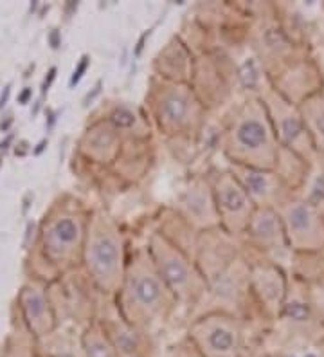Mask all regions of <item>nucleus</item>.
Here are the masks:
<instances>
[{"label": "nucleus", "mask_w": 324, "mask_h": 357, "mask_svg": "<svg viewBox=\"0 0 324 357\" xmlns=\"http://www.w3.org/2000/svg\"><path fill=\"white\" fill-rule=\"evenodd\" d=\"M177 303V298L159 275L148 248L137 249L126 264L119 291L123 319L148 332L151 325L164 321Z\"/></svg>", "instance_id": "f257e3e1"}, {"label": "nucleus", "mask_w": 324, "mask_h": 357, "mask_svg": "<svg viewBox=\"0 0 324 357\" xmlns=\"http://www.w3.org/2000/svg\"><path fill=\"white\" fill-rule=\"evenodd\" d=\"M224 152L233 165L276 170L281 144L261 98H249L234 112L224 134Z\"/></svg>", "instance_id": "f03ea898"}, {"label": "nucleus", "mask_w": 324, "mask_h": 357, "mask_svg": "<svg viewBox=\"0 0 324 357\" xmlns=\"http://www.w3.org/2000/svg\"><path fill=\"white\" fill-rule=\"evenodd\" d=\"M83 261L100 291L119 294L126 271L125 236L112 217L98 209L86 224Z\"/></svg>", "instance_id": "7ed1b4c3"}, {"label": "nucleus", "mask_w": 324, "mask_h": 357, "mask_svg": "<svg viewBox=\"0 0 324 357\" xmlns=\"http://www.w3.org/2000/svg\"><path fill=\"white\" fill-rule=\"evenodd\" d=\"M148 103L157 127L168 135L194 134L203 121V103L187 83L155 78Z\"/></svg>", "instance_id": "20e7f679"}, {"label": "nucleus", "mask_w": 324, "mask_h": 357, "mask_svg": "<svg viewBox=\"0 0 324 357\" xmlns=\"http://www.w3.org/2000/svg\"><path fill=\"white\" fill-rule=\"evenodd\" d=\"M150 257L159 275L166 282L178 303L194 305L208 289V282L200 267L162 233H153L150 238Z\"/></svg>", "instance_id": "39448f33"}, {"label": "nucleus", "mask_w": 324, "mask_h": 357, "mask_svg": "<svg viewBox=\"0 0 324 357\" xmlns=\"http://www.w3.org/2000/svg\"><path fill=\"white\" fill-rule=\"evenodd\" d=\"M294 255H321L324 251V213L304 195H292L276 208Z\"/></svg>", "instance_id": "423d86ee"}, {"label": "nucleus", "mask_w": 324, "mask_h": 357, "mask_svg": "<svg viewBox=\"0 0 324 357\" xmlns=\"http://www.w3.org/2000/svg\"><path fill=\"white\" fill-rule=\"evenodd\" d=\"M259 98L267 107L281 149L288 150V152L295 153L307 162L314 165L319 155L314 149V143H311L310 134L307 130L299 105H294L285 96H281L276 89H272V85L265 89L259 94Z\"/></svg>", "instance_id": "0eeeda50"}, {"label": "nucleus", "mask_w": 324, "mask_h": 357, "mask_svg": "<svg viewBox=\"0 0 324 357\" xmlns=\"http://www.w3.org/2000/svg\"><path fill=\"white\" fill-rule=\"evenodd\" d=\"M187 340L203 357H240L243 347L242 327L236 318L224 312L208 314L190 327Z\"/></svg>", "instance_id": "6e6552de"}, {"label": "nucleus", "mask_w": 324, "mask_h": 357, "mask_svg": "<svg viewBox=\"0 0 324 357\" xmlns=\"http://www.w3.org/2000/svg\"><path fill=\"white\" fill-rule=\"evenodd\" d=\"M216 213L224 233L231 236L245 235L247 226L256 211L254 202L231 172H222L211 183Z\"/></svg>", "instance_id": "1a4fd4ad"}, {"label": "nucleus", "mask_w": 324, "mask_h": 357, "mask_svg": "<svg viewBox=\"0 0 324 357\" xmlns=\"http://www.w3.org/2000/svg\"><path fill=\"white\" fill-rule=\"evenodd\" d=\"M86 224L88 220L78 213H63L49 224L43 233V242L52 260L74 264L83 258Z\"/></svg>", "instance_id": "9d476101"}, {"label": "nucleus", "mask_w": 324, "mask_h": 357, "mask_svg": "<svg viewBox=\"0 0 324 357\" xmlns=\"http://www.w3.org/2000/svg\"><path fill=\"white\" fill-rule=\"evenodd\" d=\"M231 174L242 184L247 195L251 197L256 208H274L283 204L286 199L295 195L288 184L276 170H261L251 166L231 165Z\"/></svg>", "instance_id": "9b49d317"}, {"label": "nucleus", "mask_w": 324, "mask_h": 357, "mask_svg": "<svg viewBox=\"0 0 324 357\" xmlns=\"http://www.w3.org/2000/svg\"><path fill=\"white\" fill-rule=\"evenodd\" d=\"M247 238L254 248L270 258V261L281 266V258L294 257L286 242L285 229L274 208H256L251 222L245 231Z\"/></svg>", "instance_id": "f8f14e48"}, {"label": "nucleus", "mask_w": 324, "mask_h": 357, "mask_svg": "<svg viewBox=\"0 0 324 357\" xmlns=\"http://www.w3.org/2000/svg\"><path fill=\"white\" fill-rule=\"evenodd\" d=\"M249 289L270 316L279 318L288 292V278L283 267L263 260L249 267Z\"/></svg>", "instance_id": "ddd939ff"}, {"label": "nucleus", "mask_w": 324, "mask_h": 357, "mask_svg": "<svg viewBox=\"0 0 324 357\" xmlns=\"http://www.w3.org/2000/svg\"><path fill=\"white\" fill-rule=\"evenodd\" d=\"M178 208H180L182 218H186L191 226L203 231L220 227L211 183L203 181V178L191 181L190 186L184 190L178 199Z\"/></svg>", "instance_id": "4468645a"}, {"label": "nucleus", "mask_w": 324, "mask_h": 357, "mask_svg": "<svg viewBox=\"0 0 324 357\" xmlns=\"http://www.w3.org/2000/svg\"><path fill=\"white\" fill-rule=\"evenodd\" d=\"M101 327L112 341L117 357H150V337L146 331L123 318L108 319L101 323Z\"/></svg>", "instance_id": "2eb2a0df"}, {"label": "nucleus", "mask_w": 324, "mask_h": 357, "mask_svg": "<svg viewBox=\"0 0 324 357\" xmlns=\"http://www.w3.org/2000/svg\"><path fill=\"white\" fill-rule=\"evenodd\" d=\"M119 144H121L119 132L108 121H101L86 132L83 139V150L94 161L110 162L116 159Z\"/></svg>", "instance_id": "dca6fc26"}, {"label": "nucleus", "mask_w": 324, "mask_h": 357, "mask_svg": "<svg viewBox=\"0 0 324 357\" xmlns=\"http://www.w3.org/2000/svg\"><path fill=\"white\" fill-rule=\"evenodd\" d=\"M299 110L317 155L324 157V92L302 101Z\"/></svg>", "instance_id": "f3484780"}, {"label": "nucleus", "mask_w": 324, "mask_h": 357, "mask_svg": "<svg viewBox=\"0 0 324 357\" xmlns=\"http://www.w3.org/2000/svg\"><path fill=\"white\" fill-rule=\"evenodd\" d=\"M22 307L26 314L27 321L36 332H43L51 328V316H49V307L45 296L38 291H26L22 294Z\"/></svg>", "instance_id": "a211bd4d"}, {"label": "nucleus", "mask_w": 324, "mask_h": 357, "mask_svg": "<svg viewBox=\"0 0 324 357\" xmlns=\"http://www.w3.org/2000/svg\"><path fill=\"white\" fill-rule=\"evenodd\" d=\"M82 344L85 357H117L112 341L108 340L101 323H92L91 327L86 328Z\"/></svg>", "instance_id": "6ab92c4d"}, {"label": "nucleus", "mask_w": 324, "mask_h": 357, "mask_svg": "<svg viewBox=\"0 0 324 357\" xmlns=\"http://www.w3.org/2000/svg\"><path fill=\"white\" fill-rule=\"evenodd\" d=\"M108 123H110L117 132H125L137 127L139 123H141V118L135 114L134 109H130L126 105H121V107H117V109L110 114Z\"/></svg>", "instance_id": "aec40b11"}, {"label": "nucleus", "mask_w": 324, "mask_h": 357, "mask_svg": "<svg viewBox=\"0 0 324 357\" xmlns=\"http://www.w3.org/2000/svg\"><path fill=\"white\" fill-rule=\"evenodd\" d=\"M168 357H203L199 352V349L191 343L190 340L180 341V343L173 344L171 349L168 350Z\"/></svg>", "instance_id": "412c9836"}, {"label": "nucleus", "mask_w": 324, "mask_h": 357, "mask_svg": "<svg viewBox=\"0 0 324 357\" xmlns=\"http://www.w3.org/2000/svg\"><path fill=\"white\" fill-rule=\"evenodd\" d=\"M88 66H91V58L83 56L82 61H79V66L74 69V75H72V78H70V87H74V85H76V83L83 78V73H86Z\"/></svg>", "instance_id": "4be33fe9"}, {"label": "nucleus", "mask_w": 324, "mask_h": 357, "mask_svg": "<svg viewBox=\"0 0 324 357\" xmlns=\"http://www.w3.org/2000/svg\"><path fill=\"white\" fill-rule=\"evenodd\" d=\"M54 76H56V69L52 67V69L49 70V78H45V82H43V89H47L49 85H51V82L54 79Z\"/></svg>", "instance_id": "5701e85b"}, {"label": "nucleus", "mask_w": 324, "mask_h": 357, "mask_svg": "<svg viewBox=\"0 0 324 357\" xmlns=\"http://www.w3.org/2000/svg\"><path fill=\"white\" fill-rule=\"evenodd\" d=\"M29 98H31V89H26V91L20 94V98H18V103H22V105L27 103V100H29Z\"/></svg>", "instance_id": "b1692460"}, {"label": "nucleus", "mask_w": 324, "mask_h": 357, "mask_svg": "<svg viewBox=\"0 0 324 357\" xmlns=\"http://www.w3.org/2000/svg\"><path fill=\"white\" fill-rule=\"evenodd\" d=\"M8 96H9V87H6L4 94H2V98H0V107H2V105H4L6 101H8Z\"/></svg>", "instance_id": "393cba45"}]
</instances>
